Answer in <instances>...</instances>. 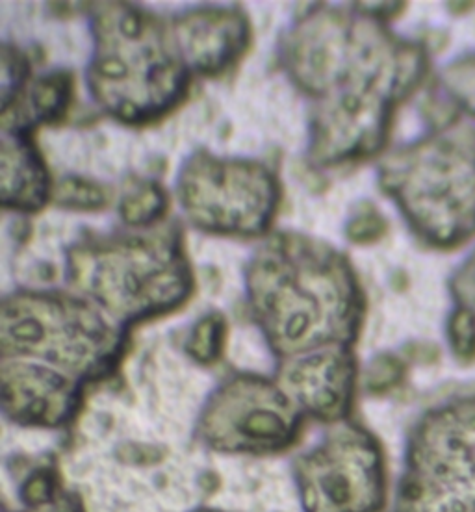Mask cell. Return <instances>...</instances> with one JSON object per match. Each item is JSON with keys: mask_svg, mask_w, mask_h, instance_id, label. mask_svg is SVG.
I'll list each match as a JSON object with an SVG mask.
<instances>
[{"mask_svg": "<svg viewBox=\"0 0 475 512\" xmlns=\"http://www.w3.org/2000/svg\"><path fill=\"white\" fill-rule=\"evenodd\" d=\"M353 10L310 6L279 41L286 75L312 106L309 156L316 166H342L379 153L396 104L424 73L416 45Z\"/></svg>", "mask_w": 475, "mask_h": 512, "instance_id": "cell-1", "label": "cell"}, {"mask_svg": "<svg viewBox=\"0 0 475 512\" xmlns=\"http://www.w3.org/2000/svg\"><path fill=\"white\" fill-rule=\"evenodd\" d=\"M251 316L281 360L357 340L364 297L349 260L331 245L277 232L245 268Z\"/></svg>", "mask_w": 475, "mask_h": 512, "instance_id": "cell-2", "label": "cell"}, {"mask_svg": "<svg viewBox=\"0 0 475 512\" xmlns=\"http://www.w3.org/2000/svg\"><path fill=\"white\" fill-rule=\"evenodd\" d=\"M65 275L78 295L127 331L184 305L193 290L175 223L88 232L67 249Z\"/></svg>", "mask_w": 475, "mask_h": 512, "instance_id": "cell-3", "label": "cell"}, {"mask_svg": "<svg viewBox=\"0 0 475 512\" xmlns=\"http://www.w3.org/2000/svg\"><path fill=\"white\" fill-rule=\"evenodd\" d=\"M93 51L86 82L93 103L127 125L151 123L184 99L192 73L171 23L132 4L91 12Z\"/></svg>", "mask_w": 475, "mask_h": 512, "instance_id": "cell-4", "label": "cell"}, {"mask_svg": "<svg viewBox=\"0 0 475 512\" xmlns=\"http://www.w3.org/2000/svg\"><path fill=\"white\" fill-rule=\"evenodd\" d=\"M127 334L82 295L19 290L2 301V357L38 362L82 384L116 372Z\"/></svg>", "mask_w": 475, "mask_h": 512, "instance_id": "cell-5", "label": "cell"}, {"mask_svg": "<svg viewBox=\"0 0 475 512\" xmlns=\"http://www.w3.org/2000/svg\"><path fill=\"white\" fill-rule=\"evenodd\" d=\"M379 179L427 242L455 244L475 231V134L412 145L386 160Z\"/></svg>", "mask_w": 475, "mask_h": 512, "instance_id": "cell-6", "label": "cell"}, {"mask_svg": "<svg viewBox=\"0 0 475 512\" xmlns=\"http://www.w3.org/2000/svg\"><path fill=\"white\" fill-rule=\"evenodd\" d=\"M396 512H475V397L431 410L414 427Z\"/></svg>", "mask_w": 475, "mask_h": 512, "instance_id": "cell-7", "label": "cell"}, {"mask_svg": "<svg viewBox=\"0 0 475 512\" xmlns=\"http://www.w3.org/2000/svg\"><path fill=\"white\" fill-rule=\"evenodd\" d=\"M180 210L195 229L221 236H258L270 229L281 186L268 164L197 151L177 177Z\"/></svg>", "mask_w": 475, "mask_h": 512, "instance_id": "cell-8", "label": "cell"}, {"mask_svg": "<svg viewBox=\"0 0 475 512\" xmlns=\"http://www.w3.org/2000/svg\"><path fill=\"white\" fill-rule=\"evenodd\" d=\"M303 418L277 381L240 373L206 399L197 438L218 453L271 455L296 442Z\"/></svg>", "mask_w": 475, "mask_h": 512, "instance_id": "cell-9", "label": "cell"}, {"mask_svg": "<svg viewBox=\"0 0 475 512\" xmlns=\"http://www.w3.org/2000/svg\"><path fill=\"white\" fill-rule=\"evenodd\" d=\"M303 512H379L385 505L383 451L357 423L342 422L294 464Z\"/></svg>", "mask_w": 475, "mask_h": 512, "instance_id": "cell-10", "label": "cell"}, {"mask_svg": "<svg viewBox=\"0 0 475 512\" xmlns=\"http://www.w3.org/2000/svg\"><path fill=\"white\" fill-rule=\"evenodd\" d=\"M275 381L305 416L336 425L353 407L357 362L351 347H327L281 360Z\"/></svg>", "mask_w": 475, "mask_h": 512, "instance_id": "cell-11", "label": "cell"}, {"mask_svg": "<svg viewBox=\"0 0 475 512\" xmlns=\"http://www.w3.org/2000/svg\"><path fill=\"white\" fill-rule=\"evenodd\" d=\"M84 384L23 359H2V409L19 425L54 429L71 422L82 401Z\"/></svg>", "mask_w": 475, "mask_h": 512, "instance_id": "cell-12", "label": "cell"}, {"mask_svg": "<svg viewBox=\"0 0 475 512\" xmlns=\"http://www.w3.org/2000/svg\"><path fill=\"white\" fill-rule=\"evenodd\" d=\"M171 28L188 71L218 77L231 69L249 47L251 25L238 6H201L177 13Z\"/></svg>", "mask_w": 475, "mask_h": 512, "instance_id": "cell-13", "label": "cell"}, {"mask_svg": "<svg viewBox=\"0 0 475 512\" xmlns=\"http://www.w3.org/2000/svg\"><path fill=\"white\" fill-rule=\"evenodd\" d=\"M30 65L2 73V134H23L65 116L73 97V75L51 71L32 77Z\"/></svg>", "mask_w": 475, "mask_h": 512, "instance_id": "cell-14", "label": "cell"}, {"mask_svg": "<svg viewBox=\"0 0 475 512\" xmlns=\"http://www.w3.org/2000/svg\"><path fill=\"white\" fill-rule=\"evenodd\" d=\"M51 175L38 149L23 134H2V205L36 212L52 201Z\"/></svg>", "mask_w": 475, "mask_h": 512, "instance_id": "cell-15", "label": "cell"}, {"mask_svg": "<svg viewBox=\"0 0 475 512\" xmlns=\"http://www.w3.org/2000/svg\"><path fill=\"white\" fill-rule=\"evenodd\" d=\"M119 216L125 227L147 229L162 223L167 210V193L155 180H134L119 197Z\"/></svg>", "mask_w": 475, "mask_h": 512, "instance_id": "cell-16", "label": "cell"}, {"mask_svg": "<svg viewBox=\"0 0 475 512\" xmlns=\"http://www.w3.org/2000/svg\"><path fill=\"white\" fill-rule=\"evenodd\" d=\"M455 292L457 297L463 303L464 312L459 314L453 321V331H451V340L455 344V349L459 355H472L475 351V256L466 264V268L457 275L455 279Z\"/></svg>", "mask_w": 475, "mask_h": 512, "instance_id": "cell-17", "label": "cell"}, {"mask_svg": "<svg viewBox=\"0 0 475 512\" xmlns=\"http://www.w3.org/2000/svg\"><path fill=\"white\" fill-rule=\"evenodd\" d=\"M112 193L93 180L80 177H65L54 184L52 201L62 208L69 210H84L95 212L103 210L110 203Z\"/></svg>", "mask_w": 475, "mask_h": 512, "instance_id": "cell-18", "label": "cell"}, {"mask_svg": "<svg viewBox=\"0 0 475 512\" xmlns=\"http://www.w3.org/2000/svg\"><path fill=\"white\" fill-rule=\"evenodd\" d=\"M227 323L219 312L206 314L197 321L186 338V353L199 364H214L225 346Z\"/></svg>", "mask_w": 475, "mask_h": 512, "instance_id": "cell-19", "label": "cell"}, {"mask_svg": "<svg viewBox=\"0 0 475 512\" xmlns=\"http://www.w3.org/2000/svg\"><path fill=\"white\" fill-rule=\"evenodd\" d=\"M386 231L383 216L373 206H360L357 214L347 221L346 236L353 244H372Z\"/></svg>", "mask_w": 475, "mask_h": 512, "instance_id": "cell-20", "label": "cell"}, {"mask_svg": "<svg viewBox=\"0 0 475 512\" xmlns=\"http://www.w3.org/2000/svg\"><path fill=\"white\" fill-rule=\"evenodd\" d=\"M446 84L459 103L475 114V58L453 65L446 73Z\"/></svg>", "mask_w": 475, "mask_h": 512, "instance_id": "cell-21", "label": "cell"}, {"mask_svg": "<svg viewBox=\"0 0 475 512\" xmlns=\"http://www.w3.org/2000/svg\"><path fill=\"white\" fill-rule=\"evenodd\" d=\"M401 377H403V364L394 357L383 355V357H377L370 364L368 386H370V390L383 392V390L396 386L401 381Z\"/></svg>", "mask_w": 475, "mask_h": 512, "instance_id": "cell-22", "label": "cell"}, {"mask_svg": "<svg viewBox=\"0 0 475 512\" xmlns=\"http://www.w3.org/2000/svg\"><path fill=\"white\" fill-rule=\"evenodd\" d=\"M17 512H84L77 498L65 494L62 490L54 492L49 500L39 503H26L25 511Z\"/></svg>", "mask_w": 475, "mask_h": 512, "instance_id": "cell-23", "label": "cell"}, {"mask_svg": "<svg viewBox=\"0 0 475 512\" xmlns=\"http://www.w3.org/2000/svg\"><path fill=\"white\" fill-rule=\"evenodd\" d=\"M193 512H223V511H214V509H201V511H193Z\"/></svg>", "mask_w": 475, "mask_h": 512, "instance_id": "cell-24", "label": "cell"}]
</instances>
